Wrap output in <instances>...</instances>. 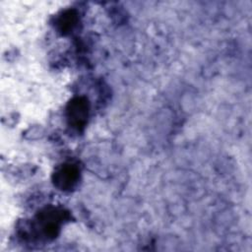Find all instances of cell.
<instances>
[{
    "mask_svg": "<svg viewBox=\"0 0 252 252\" xmlns=\"http://www.w3.org/2000/svg\"><path fill=\"white\" fill-rule=\"evenodd\" d=\"M88 116V104L82 98L73 100L68 109V117L74 127H81L85 124Z\"/></svg>",
    "mask_w": 252,
    "mask_h": 252,
    "instance_id": "cell-1",
    "label": "cell"
},
{
    "mask_svg": "<svg viewBox=\"0 0 252 252\" xmlns=\"http://www.w3.org/2000/svg\"><path fill=\"white\" fill-rule=\"evenodd\" d=\"M78 179V170L70 165L64 164L55 173L54 180L58 187L61 189H70L74 186Z\"/></svg>",
    "mask_w": 252,
    "mask_h": 252,
    "instance_id": "cell-2",
    "label": "cell"
}]
</instances>
